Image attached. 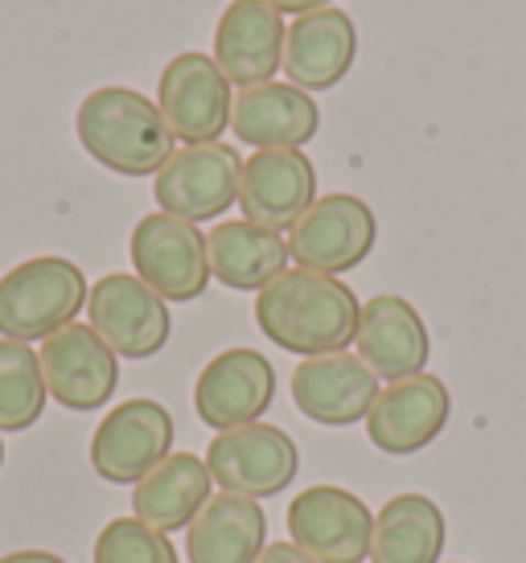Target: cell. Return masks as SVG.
I'll return each mask as SVG.
<instances>
[{
    "label": "cell",
    "instance_id": "obj_11",
    "mask_svg": "<svg viewBox=\"0 0 526 563\" xmlns=\"http://www.w3.org/2000/svg\"><path fill=\"white\" fill-rule=\"evenodd\" d=\"M173 449V416L156 399L116 404L91 437V470L111 485H136Z\"/></svg>",
    "mask_w": 526,
    "mask_h": 563
},
{
    "label": "cell",
    "instance_id": "obj_30",
    "mask_svg": "<svg viewBox=\"0 0 526 563\" xmlns=\"http://www.w3.org/2000/svg\"><path fill=\"white\" fill-rule=\"evenodd\" d=\"M0 465H4V432H0Z\"/></svg>",
    "mask_w": 526,
    "mask_h": 563
},
{
    "label": "cell",
    "instance_id": "obj_13",
    "mask_svg": "<svg viewBox=\"0 0 526 563\" xmlns=\"http://www.w3.org/2000/svg\"><path fill=\"white\" fill-rule=\"evenodd\" d=\"M272 399H276V366L248 345L215 354L194 383V411L215 432L260 423Z\"/></svg>",
    "mask_w": 526,
    "mask_h": 563
},
{
    "label": "cell",
    "instance_id": "obj_26",
    "mask_svg": "<svg viewBox=\"0 0 526 563\" xmlns=\"http://www.w3.org/2000/svg\"><path fill=\"white\" fill-rule=\"evenodd\" d=\"M95 563H177V548L140 518H111L95 539Z\"/></svg>",
    "mask_w": 526,
    "mask_h": 563
},
{
    "label": "cell",
    "instance_id": "obj_6",
    "mask_svg": "<svg viewBox=\"0 0 526 563\" xmlns=\"http://www.w3.org/2000/svg\"><path fill=\"white\" fill-rule=\"evenodd\" d=\"M374 239H379V219L371 206L354 194H326L288 231V260L321 276H341L371 255Z\"/></svg>",
    "mask_w": 526,
    "mask_h": 563
},
{
    "label": "cell",
    "instance_id": "obj_14",
    "mask_svg": "<svg viewBox=\"0 0 526 563\" xmlns=\"http://www.w3.org/2000/svg\"><path fill=\"white\" fill-rule=\"evenodd\" d=\"M452 416V395L445 378L436 375H412L387 383L379 399L366 411V437L374 449L391 456H412L428 449Z\"/></svg>",
    "mask_w": 526,
    "mask_h": 563
},
{
    "label": "cell",
    "instance_id": "obj_15",
    "mask_svg": "<svg viewBox=\"0 0 526 563\" xmlns=\"http://www.w3.org/2000/svg\"><path fill=\"white\" fill-rule=\"evenodd\" d=\"M317 202V169L300 148H260L243 161L239 210L267 231H293L296 219Z\"/></svg>",
    "mask_w": 526,
    "mask_h": 563
},
{
    "label": "cell",
    "instance_id": "obj_4",
    "mask_svg": "<svg viewBox=\"0 0 526 563\" xmlns=\"http://www.w3.org/2000/svg\"><path fill=\"white\" fill-rule=\"evenodd\" d=\"M128 255H132V276H140L156 297L173 300V305L198 300L206 292V284H210L206 235L194 222L173 219L165 210L144 214L132 227Z\"/></svg>",
    "mask_w": 526,
    "mask_h": 563
},
{
    "label": "cell",
    "instance_id": "obj_8",
    "mask_svg": "<svg viewBox=\"0 0 526 563\" xmlns=\"http://www.w3.org/2000/svg\"><path fill=\"white\" fill-rule=\"evenodd\" d=\"M156 108L169 124L173 141L215 144L231 128V82L218 70L215 54L186 49L165 63L156 82Z\"/></svg>",
    "mask_w": 526,
    "mask_h": 563
},
{
    "label": "cell",
    "instance_id": "obj_29",
    "mask_svg": "<svg viewBox=\"0 0 526 563\" xmlns=\"http://www.w3.org/2000/svg\"><path fill=\"white\" fill-rule=\"evenodd\" d=\"M0 563H66L63 555H54V551H13V555H4Z\"/></svg>",
    "mask_w": 526,
    "mask_h": 563
},
{
    "label": "cell",
    "instance_id": "obj_9",
    "mask_svg": "<svg viewBox=\"0 0 526 563\" xmlns=\"http://www.w3.org/2000/svg\"><path fill=\"white\" fill-rule=\"evenodd\" d=\"M87 325L116 350V358H153L165 350L173 333L169 300H161L149 284L132 272H111L91 284L87 297Z\"/></svg>",
    "mask_w": 526,
    "mask_h": 563
},
{
    "label": "cell",
    "instance_id": "obj_27",
    "mask_svg": "<svg viewBox=\"0 0 526 563\" xmlns=\"http://www.w3.org/2000/svg\"><path fill=\"white\" fill-rule=\"evenodd\" d=\"M255 563H317V560H313V555H305L296 543H267Z\"/></svg>",
    "mask_w": 526,
    "mask_h": 563
},
{
    "label": "cell",
    "instance_id": "obj_7",
    "mask_svg": "<svg viewBox=\"0 0 526 563\" xmlns=\"http://www.w3.org/2000/svg\"><path fill=\"white\" fill-rule=\"evenodd\" d=\"M239 177H243V157L231 144H186L156 173L153 198L165 214L198 227L239 202Z\"/></svg>",
    "mask_w": 526,
    "mask_h": 563
},
{
    "label": "cell",
    "instance_id": "obj_21",
    "mask_svg": "<svg viewBox=\"0 0 526 563\" xmlns=\"http://www.w3.org/2000/svg\"><path fill=\"white\" fill-rule=\"evenodd\" d=\"M267 548V515L255 498L210 494L186 527L189 563H255Z\"/></svg>",
    "mask_w": 526,
    "mask_h": 563
},
{
    "label": "cell",
    "instance_id": "obj_24",
    "mask_svg": "<svg viewBox=\"0 0 526 563\" xmlns=\"http://www.w3.org/2000/svg\"><path fill=\"white\" fill-rule=\"evenodd\" d=\"M445 510L428 494H395L374 515L371 563H440Z\"/></svg>",
    "mask_w": 526,
    "mask_h": 563
},
{
    "label": "cell",
    "instance_id": "obj_28",
    "mask_svg": "<svg viewBox=\"0 0 526 563\" xmlns=\"http://www.w3.org/2000/svg\"><path fill=\"white\" fill-rule=\"evenodd\" d=\"M267 9H276L280 16L293 13V16H305V13H317V9H329L333 0H263Z\"/></svg>",
    "mask_w": 526,
    "mask_h": 563
},
{
    "label": "cell",
    "instance_id": "obj_19",
    "mask_svg": "<svg viewBox=\"0 0 526 563\" xmlns=\"http://www.w3.org/2000/svg\"><path fill=\"white\" fill-rule=\"evenodd\" d=\"M358 58V25L341 9H317L296 16L284 37V75L300 91L338 87Z\"/></svg>",
    "mask_w": 526,
    "mask_h": 563
},
{
    "label": "cell",
    "instance_id": "obj_25",
    "mask_svg": "<svg viewBox=\"0 0 526 563\" xmlns=\"http://www.w3.org/2000/svg\"><path fill=\"white\" fill-rule=\"evenodd\" d=\"M46 399L37 350H30V342L0 338V432H30L42 420Z\"/></svg>",
    "mask_w": 526,
    "mask_h": 563
},
{
    "label": "cell",
    "instance_id": "obj_5",
    "mask_svg": "<svg viewBox=\"0 0 526 563\" xmlns=\"http://www.w3.org/2000/svg\"><path fill=\"white\" fill-rule=\"evenodd\" d=\"M206 470L227 494L263 501L293 485L296 470H300V449L276 423H243V428L218 432L210 440Z\"/></svg>",
    "mask_w": 526,
    "mask_h": 563
},
{
    "label": "cell",
    "instance_id": "obj_18",
    "mask_svg": "<svg viewBox=\"0 0 526 563\" xmlns=\"http://www.w3.org/2000/svg\"><path fill=\"white\" fill-rule=\"evenodd\" d=\"M358 358L371 366L379 378H412L424 375V366L432 358V338L428 325L412 300L403 297H371L358 313Z\"/></svg>",
    "mask_w": 526,
    "mask_h": 563
},
{
    "label": "cell",
    "instance_id": "obj_17",
    "mask_svg": "<svg viewBox=\"0 0 526 563\" xmlns=\"http://www.w3.org/2000/svg\"><path fill=\"white\" fill-rule=\"evenodd\" d=\"M284 37L288 25L263 0H231L215 30V63L231 87H260L272 82L284 66Z\"/></svg>",
    "mask_w": 526,
    "mask_h": 563
},
{
    "label": "cell",
    "instance_id": "obj_1",
    "mask_svg": "<svg viewBox=\"0 0 526 563\" xmlns=\"http://www.w3.org/2000/svg\"><path fill=\"white\" fill-rule=\"evenodd\" d=\"M358 313L362 305L350 284L309 272V267L280 272L255 297V325L263 329V338L300 358L350 350L358 333Z\"/></svg>",
    "mask_w": 526,
    "mask_h": 563
},
{
    "label": "cell",
    "instance_id": "obj_22",
    "mask_svg": "<svg viewBox=\"0 0 526 563\" xmlns=\"http://www.w3.org/2000/svg\"><path fill=\"white\" fill-rule=\"evenodd\" d=\"M210 276L234 292H263L280 272H288V239L260 222L231 219L206 235Z\"/></svg>",
    "mask_w": 526,
    "mask_h": 563
},
{
    "label": "cell",
    "instance_id": "obj_16",
    "mask_svg": "<svg viewBox=\"0 0 526 563\" xmlns=\"http://www.w3.org/2000/svg\"><path fill=\"white\" fill-rule=\"evenodd\" d=\"M379 375L366 362L341 350V354H317L293 371V404L300 416L326 428H350L379 399Z\"/></svg>",
    "mask_w": 526,
    "mask_h": 563
},
{
    "label": "cell",
    "instance_id": "obj_3",
    "mask_svg": "<svg viewBox=\"0 0 526 563\" xmlns=\"http://www.w3.org/2000/svg\"><path fill=\"white\" fill-rule=\"evenodd\" d=\"M91 284L83 267L63 255H37L0 276V338L46 342L50 333L75 325Z\"/></svg>",
    "mask_w": 526,
    "mask_h": 563
},
{
    "label": "cell",
    "instance_id": "obj_12",
    "mask_svg": "<svg viewBox=\"0 0 526 563\" xmlns=\"http://www.w3.org/2000/svg\"><path fill=\"white\" fill-rule=\"evenodd\" d=\"M42 378L54 404L66 411H99L111 404V395L120 387V358L91 325H66L50 333L42 350Z\"/></svg>",
    "mask_w": 526,
    "mask_h": 563
},
{
    "label": "cell",
    "instance_id": "obj_2",
    "mask_svg": "<svg viewBox=\"0 0 526 563\" xmlns=\"http://www.w3.org/2000/svg\"><path fill=\"white\" fill-rule=\"evenodd\" d=\"M78 144L120 177H156L177 153L165 115L132 87H95L75 111Z\"/></svg>",
    "mask_w": 526,
    "mask_h": 563
},
{
    "label": "cell",
    "instance_id": "obj_20",
    "mask_svg": "<svg viewBox=\"0 0 526 563\" xmlns=\"http://www.w3.org/2000/svg\"><path fill=\"white\" fill-rule=\"evenodd\" d=\"M321 128V108L293 82H260L234 95L231 132L260 148H305Z\"/></svg>",
    "mask_w": 526,
    "mask_h": 563
},
{
    "label": "cell",
    "instance_id": "obj_10",
    "mask_svg": "<svg viewBox=\"0 0 526 563\" xmlns=\"http://www.w3.org/2000/svg\"><path fill=\"white\" fill-rule=\"evenodd\" d=\"M288 534L317 563H362L371 560L374 515L341 485H309L288 506Z\"/></svg>",
    "mask_w": 526,
    "mask_h": 563
},
{
    "label": "cell",
    "instance_id": "obj_23",
    "mask_svg": "<svg viewBox=\"0 0 526 563\" xmlns=\"http://www.w3.org/2000/svg\"><path fill=\"white\" fill-rule=\"evenodd\" d=\"M210 489H215V477L206 470V461H198L194 453H169L136 482L132 510L140 522H149L161 534L186 531L210 501Z\"/></svg>",
    "mask_w": 526,
    "mask_h": 563
}]
</instances>
